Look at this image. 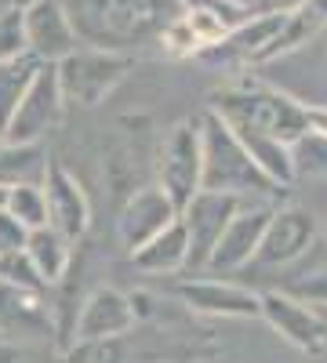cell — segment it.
<instances>
[{
    "instance_id": "cell-30",
    "label": "cell",
    "mask_w": 327,
    "mask_h": 363,
    "mask_svg": "<svg viewBox=\"0 0 327 363\" xmlns=\"http://www.w3.org/2000/svg\"><path fill=\"white\" fill-rule=\"evenodd\" d=\"M280 291L309 301V306H327V269H323V272H313V277H302V280H291V284L280 287Z\"/></svg>"
},
{
    "instance_id": "cell-1",
    "label": "cell",
    "mask_w": 327,
    "mask_h": 363,
    "mask_svg": "<svg viewBox=\"0 0 327 363\" xmlns=\"http://www.w3.org/2000/svg\"><path fill=\"white\" fill-rule=\"evenodd\" d=\"M62 8L84 48L113 55L160 44V33L186 11L182 0H62Z\"/></svg>"
},
{
    "instance_id": "cell-22",
    "label": "cell",
    "mask_w": 327,
    "mask_h": 363,
    "mask_svg": "<svg viewBox=\"0 0 327 363\" xmlns=\"http://www.w3.org/2000/svg\"><path fill=\"white\" fill-rule=\"evenodd\" d=\"M40 66L44 62H40V58H33L29 51L18 55V58H11V62H0V135L8 131L11 116H15L22 95H26V87L33 84V77H37Z\"/></svg>"
},
{
    "instance_id": "cell-28",
    "label": "cell",
    "mask_w": 327,
    "mask_h": 363,
    "mask_svg": "<svg viewBox=\"0 0 327 363\" xmlns=\"http://www.w3.org/2000/svg\"><path fill=\"white\" fill-rule=\"evenodd\" d=\"M0 363H66V356H55L44 342H0Z\"/></svg>"
},
{
    "instance_id": "cell-16",
    "label": "cell",
    "mask_w": 327,
    "mask_h": 363,
    "mask_svg": "<svg viewBox=\"0 0 327 363\" xmlns=\"http://www.w3.org/2000/svg\"><path fill=\"white\" fill-rule=\"evenodd\" d=\"M48 338L51 335V316L40 291L11 287L0 280V338Z\"/></svg>"
},
{
    "instance_id": "cell-6",
    "label": "cell",
    "mask_w": 327,
    "mask_h": 363,
    "mask_svg": "<svg viewBox=\"0 0 327 363\" xmlns=\"http://www.w3.org/2000/svg\"><path fill=\"white\" fill-rule=\"evenodd\" d=\"M248 200L244 196H229V193H207L200 189L189 207L182 211V225L189 233V258H186V269L193 272H204L211 265V255L218 247L222 233L229 229V222L236 218V211H240Z\"/></svg>"
},
{
    "instance_id": "cell-29",
    "label": "cell",
    "mask_w": 327,
    "mask_h": 363,
    "mask_svg": "<svg viewBox=\"0 0 327 363\" xmlns=\"http://www.w3.org/2000/svg\"><path fill=\"white\" fill-rule=\"evenodd\" d=\"M26 244H29V229H26L18 218H11L4 207H0V258L26 251Z\"/></svg>"
},
{
    "instance_id": "cell-23",
    "label": "cell",
    "mask_w": 327,
    "mask_h": 363,
    "mask_svg": "<svg viewBox=\"0 0 327 363\" xmlns=\"http://www.w3.org/2000/svg\"><path fill=\"white\" fill-rule=\"evenodd\" d=\"M4 211H8L11 218H18L29 233L51 225L44 186H15V189H4Z\"/></svg>"
},
{
    "instance_id": "cell-20",
    "label": "cell",
    "mask_w": 327,
    "mask_h": 363,
    "mask_svg": "<svg viewBox=\"0 0 327 363\" xmlns=\"http://www.w3.org/2000/svg\"><path fill=\"white\" fill-rule=\"evenodd\" d=\"M233 128V124H229ZM236 138L244 142V149L251 153V160L270 174L277 186H291L294 182V160H291V145L280 142V138H270L262 131H251V128H233Z\"/></svg>"
},
{
    "instance_id": "cell-15",
    "label": "cell",
    "mask_w": 327,
    "mask_h": 363,
    "mask_svg": "<svg viewBox=\"0 0 327 363\" xmlns=\"http://www.w3.org/2000/svg\"><path fill=\"white\" fill-rule=\"evenodd\" d=\"M44 196H48L51 229H58L66 240H77L87 229V196H84V189L77 186V178L62 164H48Z\"/></svg>"
},
{
    "instance_id": "cell-10",
    "label": "cell",
    "mask_w": 327,
    "mask_h": 363,
    "mask_svg": "<svg viewBox=\"0 0 327 363\" xmlns=\"http://www.w3.org/2000/svg\"><path fill=\"white\" fill-rule=\"evenodd\" d=\"M273 203L270 200H248L240 211H236V218L229 222V229L222 233L218 240V247L211 255V272H236V269H244L255 262L258 255V244H262V236L265 229H270V218H273Z\"/></svg>"
},
{
    "instance_id": "cell-35",
    "label": "cell",
    "mask_w": 327,
    "mask_h": 363,
    "mask_svg": "<svg viewBox=\"0 0 327 363\" xmlns=\"http://www.w3.org/2000/svg\"><path fill=\"white\" fill-rule=\"evenodd\" d=\"M0 207H4V189H0Z\"/></svg>"
},
{
    "instance_id": "cell-24",
    "label": "cell",
    "mask_w": 327,
    "mask_h": 363,
    "mask_svg": "<svg viewBox=\"0 0 327 363\" xmlns=\"http://www.w3.org/2000/svg\"><path fill=\"white\" fill-rule=\"evenodd\" d=\"M294 160V178H327V135L306 131L291 145Z\"/></svg>"
},
{
    "instance_id": "cell-36",
    "label": "cell",
    "mask_w": 327,
    "mask_h": 363,
    "mask_svg": "<svg viewBox=\"0 0 327 363\" xmlns=\"http://www.w3.org/2000/svg\"><path fill=\"white\" fill-rule=\"evenodd\" d=\"M0 145H4V135H0Z\"/></svg>"
},
{
    "instance_id": "cell-5",
    "label": "cell",
    "mask_w": 327,
    "mask_h": 363,
    "mask_svg": "<svg viewBox=\"0 0 327 363\" xmlns=\"http://www.w3.org/2000/svg\"><path fill=\"white\" fill-rule=\"evenodd\" d=\"M55 69H58V84H62V99L80 106H99L131 69V55H113V51L80 44Z\"/></svg>"
},
{
    "instance_id": "cell-32",
    "label": "cell",
    "mask_w": 327,
    "mask_h": 363,
    "mask_svg": "<svg viewBox=\"0 0 327 363\" xmlns=\"http://www.w3.org/2000/svg\"><path fill=\"white\" fill-rule=\"evenodd\" d=\"M299 4H302V0H265V8H270V11H294Z\"/></svg>"
},
{
    "instance_id": "cell-26",
    "label": "cell",
    "mask_w": 327,
    "mask_h": 363,
    "mask_svg": "<svg viewBox=\"0 0 327 363\" xmlns=\"http://www.w3.org/2000/svg\"><path fill=\"white\" fill-rule=\"evenodd\" d=\"M0 280L11 284V287H26V291H44V287H48V284L40 280L37 265L29 262V255H26V251H18V255H4V258H0Z\"/></svg>"
},
{
    "instance_id": "cell-2",
    "label": "cell",
    "mask_w": 327,
    "mask_h": 363,
    "mask_svg": "<svg viewBox=\"0 0 327 363\" xmlns=\"http://www.w3.org/2000/svg\"><path fill=\"white\" fill-rule=\"evenodd\" d=\"M211 109L233 128H251L270 138H280L294 145L309 128V106L291 99L287 91L262 84V80H240L211 91Z\"/></svg>"
},
{
    "instance_id": "cell-9",
    "label": "cell",
    "mask_w": 327,
    "mask_h": 363,
    "mask_svg": "<svg viewBox=\"0 0 327 363\" xmlns=\"http://www.w3.org/2000/svg\"><path fill=\"white\" fill-rule=\"evenodd\" d=\"M22 22H26V51L40 58L44 66H58L66 55L80 48L62 0H37V4L22 8Z\"/></svg>"
},
{
    "instance_id": "cell-17",
    "label": "cell",
    "mask_w": 327,
    "mask_h": 363,
    "mask_svg": "<svg viewBox=\"0 0 327 363\" xmlns=\"http://www.w3.org/2000/svg\"><path fill=\"white\" fill-rule=\"evenodd\" d=\"M323 26H327V0H302L294 11H284V26L273 37V44L265 48L262 62H273V58H280V55L299 51L302 44H309L320 33Z\"/></svg>"
},
{
    "instance_id": "cell-18",
    "label": "cell",
    "mask_w": 327,
    "mask_h": 363,
    "mask_svg": "<svg viewBox=\"0 0 327 363\" xmlns=\"http://www.w3.org/2000/svg\"><path fill=\"white\" fill-rule=\"evenodd\" d=\"M48 149L40 142H26V145H0V189H15V186H44L48 174Z\"/></svg>"
},
{
    "instance_id": "cell-21",
    "label": "cell",
    "mask_w": 327,
    "mask_h": 363,
    "mask_svg": "<svg viewBox=\"0 0 327 363\" xmlns=\"http://www.w3.org/2000/svg\"><path fill=\"white\" fill-rule=\"evenodd\" d=\"M26 255H29V262L37 265L40 280L55 284V280H62L66 269H70V240L58 229H51V225L48 229H33L29 233V244H26Z\"/></svg>"
},
{
    "instance_id": "cell-4",
    "label": "cell",
    "mask_w": 327,
    "mask_h": 363,
    "mask_svg": "<svg viewBox=\"0 0 327 363\" xmlns=\"http://www.w3.org/2000/svg\"><path fill=\"white\" fill-rule=\"evenodd\" d=\"M160 189L174 203V211L182 215L189 200L200 193L204 178V135H200V116L174 124L160 145Z\"/></svg>"
},
{
    "instance_id": "cell-27",
    "label": "cell",
    "mask_w": 327,
    "mask_h": 363,
    "mask_svg": "<svg viewBox=\"0 0 327 363\" xmlns=\"http://www.w3.org/2000/svg\"><path fill=\"white\" fill-rule=\"evenodd\" d=\"M26 55V22H22V8H8L0 15V62Z\"/></svg>"
},
{
    "instance_id": "cell-3",
    "label": "cell",
    "mask_w": 327,
    "mask_h": 363,
    "mask_svg": "<svg viewBox=\"0 0 327 363\" xmlns=\"http://www.w3.org/2000/svg\"><path fill=\"white\" fill-rule=\"evenodd\" d=\"M200 135H204V178H200V189L244 196V200H273L280 193V186L251 160L244 142L236 138V131L215 109L200 113Z\"/></svg>"
},
{
    "instance_id": "cell-31",
    "label": "cell",
    "mask_w": 327,
    "mask_h": 363,
    "mask_svg": "<svg viewBox=\"0 0 327 363\" xmlns=\"http://www.w3.org/2000/svg\"><path fill=\"white\" fill-rule=\"evenodd\" d=\"M309 128L327 135V106H309Z\"/></svg>"
},
{
    "instance_id": "cell-13",
    "label": "cell",
    "mask_w": 327,
    "mask_h": 363,
    "mask_svg": "<svg viewBox=\"0 0 327 363\" xmlns=\"http://www.w3.org/2000/svg\"><path fill=\"white\" fill-rule=\"evenodd\" d=\"M171 222H178L174 203L164 196V189H138L128 207L121 211V222H116V233H121V244L135 255L150 244L153 236H160Z\"/></svg>"
},
{
    "instance_id": "cell-11",
    "label": "cell",
    "mask_w": 327,
    "mask_h": 363,
    "mask_svg": "<svg viewBox=\"0 0 327 363\" xmlns=\"http://www.w3.org/2000/svg\"><path fill=\"white\" fill-rule=\"evenodd\" d=\"M313 240H316L313 211H306V207H277L251 265H262V269L291 265L313 247Z\"/></svg>"
},
{
    "instance_id": "cell-19",
    "label": "cell",
    "mask_w": 327,
    "mask_h": 363,
    "mask_svg": "<svg viewBox=\"0 0 327 363\" xmlns=\"http://www.w3.org/2000/svg\"><path fill=\"white\" fill-rule=\"evenodd\" d=\"M135 265L142 272H174V269H186V258H189V233L182 225V218L171 222L160 236H153L142 251L131 255Z\"/></svg>"
},
{
    "instance_id": "cell-7",
    "label": "cell",
    "mask_w": 327,
    "mask_h": 363,
    "mask_svg": "<svg viewBox=\"0 0 327 363\" xmlns=\"http://www.w3.org/2000/svg\"><path fill=\"white\" fill-rule=\"evenodd\" d=\"M62 84H58V69L55 66H40L33 84L26 87V95L11 116V124L4 131V142L11 145H26V142H40L51 128L58 113H62Z\"/></svg>"
},
{
    "instance_id": "cell-14",
    "label": "cell",
    "mask_w": 327,
    "mask_h": 363,
    "mask_svg": "<svg viewBox=\"0 0 327 363\" xmlns=\"http://www.w3.org/2000/svg\"><path fill=\"white\" fill-rule=\"evenodd\" d=\"M131 327H135L131 298L113 287H102L84 301V313L73 323V335L77 342H99V338H124Z\"/></svg>"
},
{
    "instance_id": "cell-12",
    "label": "cell",
    "mask_w": 327,
    "mask_h": 363,
    "mask_svg": "<svg viewBox=\"0 0 327 363\" xmlns=\"http://www.w3.org/2000/svg\"><path fill=\"white\" fill-rule=\"evenodd\" d=\"M178 301L193 313H207V316H262V294L236 287V284H222V280H186L174 287Z\"/></svg>"
},
{
    "instance_id": "cell-25",
    "label": "cell",
    "mask_w": 327,
    "mask_h": 363,
    "mask_svg": "<svg viewBox=\"0 0 327 363\" xmlns=\"http://www.w3.org/2000/svg\"><path fill=\"white\" fill-rule=\"evenodd\" d=\"M128 335L124 338H99V342H80L70 349L66 363H128Z\"/></svg>"
},
{
    "instance_id": "cell-33",
    "label": "cell",
    "mask_w": 327,
    "mask_h": 363,
    "mask_svg": "<svg viewBox=\"0 0 327 363\" xmlns=\"http://www.w3.org/2000/svg\"><path fill=\"white\" fill-rule=\"evenodd\" d=\"M29 4H37V0H11V8H29Z\"/></svg>"
},
{
    "instance_id": "cell-34",
    "label": "cell",
    "mask_w": 327,
    "mask_h": 363,
    "mask_svg": "<svg viewBox=\"0 0 327 363\" xmlns=\"http://www.w3.org/2000/svg\"><path fill=\"white\" fill-rule=\"evenodd\" d=\"M8 8H11V0H0V15H4Z\"/></svg>"
},
{
    "instance_id": "cell-8",
    "label": "cell",
    "mask_w": 327,
    "mask_h": 363,
    "mask_svg": "<svg viewBox=\"0 0 327 363\" xmlns=\"http://www.w3.org/2000/svg\"><path fill=\"white\" fill-rule=\"evenodd\" d=\"M262 320L299 352L323 356V349H327V327H323V320L316 316V309L309 306V301L294 298L287 291H265L262 294Z\"/></svg>"
}]
</instances>
